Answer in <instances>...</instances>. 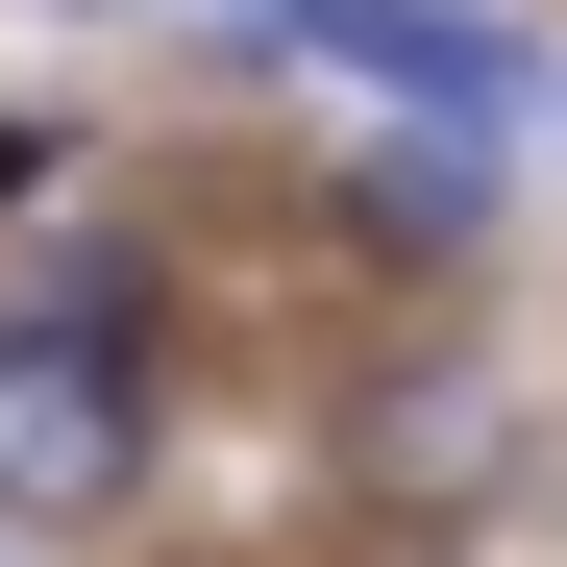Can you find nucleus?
Returning a JSON list of instances; mask_svg holds the SVG:
<instances>
[{"label": "nucleus", "mask_w": 567, "mask_h": 567, "mask_svg": "<svg viewBox=\"0 0 567 567\" xmlns=\"http://www.w3.org/2000/svg\"><path fill=\"white\" fill-rule=\"evenodd\" d=\"M124 494H148V346L0 321V518H124Z\"/></svg>", "instance_id": "1"}, {"label": "nucleus", "mask_w": 567, "mask_h": 567, "mask_svg": "<svg viewBox=\"0 0 567 567\" xmlns=\"http://www.w3.org/2000/svg\"><path fill=\"white\" fill-rule=\"evenodd\" d=\"M346 247H420V271H468L494 247V124H395L346 173Z\"/></svg>", "instance_id": "3"}, {"label": "nucleus", "mask_w": 567, "mask_h": 567, "mask_svg": "<svg viewBox=\"0 0 567 567\" xmlns=\"http://www.w3.org/2000/svg\"><path fill=\"white\" fill-rule=\"evenodd\" d=\"M148 297H173V271H148L124 223H100V247H50V271H25V321H124V346H148Z\"/></svg>", "instance_id": "4"}, {"label": "nucleus", "mask_w": 567, "mask_h": 567, "mask_svg": "<svg viewBox=\"0 0 567 567\" xmlns=\"http://www.w3.org/2000/svg\"><path fill=\"white\" fill-rule=\"evenodd\" d=\"M468 444H494V370H444V395L370 420V468H420V494H468Z\"/></svg>", "instance_id": "5"}, {"label": "nucleus", "mask_w": 567, "mask_h": 567, "mask_svg": "<svg viewBox=\"0 0 567 567\" xmlns=\"http://www.w3.org/2000/svg\"><path fill=\"white\" fill-rule=\"evenodd\" d=\"M198 25H223V50H346L370 100H420V124H518V100H567L494 0H198Z\"/></svg>", "instance_id": "2"}]
</instances>
